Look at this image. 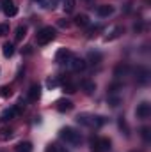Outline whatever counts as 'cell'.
Segmentation results:
<instances>
[{
  "label": "cell",
  "mask_w": 151,
  "mask_h": 152,
  "mask_svg": "<svg viewBox=\"0 0 151 152\" xmlns=\"http://www.w3.org/2000/svg\"><path fill=\"white\" fill-rule=\"evenodd\" d=\"M137 80H139V83H146V81H148V71H146V69H139Z\"/></svg>",
  "instance_id": "obj_20"
},
{
  "label": "cell",
  "mask_w": 151,
  "mask_h": 152,
  "mask_svg": "<svg viewBox=\"0 0 151 152\" xmlns=\"http://www.w3.org/2000/svg\"><path fill=\"white\" fill-rule=\"evenodd\" d=\"M27 36V27L25 25H20L18 28H16V34H14V39L16 41H21V39Z\"/></svg>",
  "instance_id": "obj_13"
},
{
  "label": "cell",
  "mask_w": 151,
  "mask_h": 152,
  "mask_svg": "<svg viewBox=\"0 0 151 152\" xmlns=\"http://www.w3.org/2000/svg\"><path fill=\"white\" fill-rule=\"evenodd\" d=\"M53 39H55V28H52V27L41 28V30L38 32V36H36V41H38L39 46H44V44L52 42Z\"/></svg>",
  "instance_id": "obj_2"
},
{
  "label": "cell",
  "mask_w": 151,
  "mask_h": 152,
  "mask_svg": "<svg viewBox=\"0 0 151 152\" xmlns=\"http://www.w3.org/2000/svg\"><path fill=\"white\" fill-rule=\"evenodd\" d=\"M55 85H57L55 80H48V87H55Z\"/></svg>",
  "instance_id": "obj_29"
},
{
  "label": "cell",
  "mask_w": 151,
  "mask_h": 152,
  "mask_svg": "<svg viewBox=\"0 0 151 152\" xmlns=\"http://www.w3.org/2000/svg\"><path fill=\"white\" fill-rule=\"evenodd\" d=\"M2 2H7V0H2Z\"/></svg>",
  "instance_id": "obj_30"
},
{
  "label": "cell",
  "mask_w": 151,
  "mask_h": 152,
  "mask_svg": "<svg viewBox=\"0 0 151 152\" xmlns=\"http://www.w3.org/2000/svg\"><path fill=\"white\" fill-rule=\"evenodd\" d=\"M16 152H32V145L29 142H23L16 147Z\"/></svg>",
  "instance_id": "obj_19"
},
{
  "label": "cell",
  "mask_w": 151,
  "mask_h": 152,
  "mask_svg": "<svg viewBox=\"0 0 151 152\" xmlns=\"http://www.w3.org/2000/svg\"><path fill=\"white\" fill-rule=\"evenodd\" d=\"M112 12H114V5H110V4H103V5L96 7V14L100 18H109Z\"/></svg>",
  "instance_id": "obj_7"
},
{
  "label": "cell",
  "mask_w": 151,
  "mask_h": 152,
  "mask_svg": "<svg viewBox=\"0 0 151 152\" xmlns=\"http://www.w3.org/2000/svg\"><path fill=\"white\" fill-rule=\"evenodd\" d=\"M75 23L78 27H87V25H89V18H87L85 14H78L75 18Z\"/></svg>",
  "instance_id": "obj_17"
},
{
  "label": "cell",
  "mask_w": 151,
  "mask_h": 152,
  "mask_svg": "<svg viewBox=\"0 0 151 152\" xmlns=\"http://www.w3.org/2000/svg\"><path fill=\"white\" fill-rule=\"evenodd\" d=\"M62 9L66 12H73L75 11V0H62Z\"/></svg>",
  "instance_id": "obj_18"
},
{
  "label": "cell",
  "mask_w": 151,
  "mask_h": 152,
  "mask_svg": "<svg viewBox=\"0 0 151 152\" xmlns=\"http://www.w3.org/2000/svg\"><path fill=\"white\" fill-rule=\"evenodd\" d=\"M109 104H110V106H119V104H121V97L115 96V94H110V96H109Z\"/></svg>",
  "instance_id": "obj_22"
},
{
  "label": "cell",
  "mask_w": 151,
  "mask_h": 152,
  "mask_svg": "<svg viewBox=\"0 0 151 152\" xmlns=\"http://www.w3.org/2000/svg\"><path fill=\"white\" fill-rule=\"evenodd\" d=\"M119 127H121V129H124V134H128V126H126V122H124V118H123V117L119 118Z\"/></svg>",
  "instance_id": "obj_26"
},
{
  "label": "cell",
  "mask_w": 151,
  "mask_h": 152,
  "mask_svg": "<svg viewBox=\"0 0 151 152\" xmlns=\"http://www.w3.org/2000/svg\"><path fill=\"white\" fill-rule=\"evenodd\" d=\"M68 66H70L73 71H76V73H78V71H84V69H85L87 62H85L84 58H80V57H73V58L70 60V64H68Z\"/></svg>",
  "instance_id": "obj_6"
},
{
  "label": "cell",
  "mask_w": 151,
  "mask_h": 152,
  "mask_svg": "<svg viewBox=\"0 0 151 152\" xmlns=\"http://www.w3.org/2000/svg\"><path fill=\"white\" fill-rule=\"evenodd\" d=\"M64 92H68V94H73V92H76V85H75V83L66 81V83H64Z\"/></svg>",
  "instance_id": "obj_23"
},
{
  "label": "cell",
  "mask_w": 151,
  "mask_h": 152,
  "mask_svg": "<svg viewBox=\"0 0 151 152\" xmlns=\"http://www.w3.org/2000/svg\"><path fill=\"white\" fill-rule=\"evenodd\" d=\"M141 134H142V138H144V140H146V142H150V129H148V127H142V129H141Z\"/></svg>",
  "instance_id": "obj_24"
},
{
  "label": "cell",
  "mask_w": 151,
  "mask_h": 152,
  "mask_svg": "<svg viewBox=\"0 0 151 152\" xmlns=\"http://www.w3.org/2000/svg\"><path fill=\"white\" fill-rule=\"evenodd\" d=\"M55 108L59 110V112H71L73 110V103L70 101V99H59L57 103H55Z\"/></svg>",
  "instance_id": "obj_9"
},
{
  "label": "cell",
  "mask_w": 151,
  "mask_h": 152,
  "mask_svg": "<svg viewBox=\"0 0 151 152\" xmlns=\"http://www.w3.org/2000/svg\"><path fill=\"white\" fill-rule=\"evenodd\" d=\"M82 88L85 90V94H93L96 90V85L94 81H82Z\"/></svg>",
  "instance_id": "obj_15"
},
{
  "label": "cell",
  "mask_w": 151,
  "mask_h": 152,
  "mask_svg": "<svg viewBox=\"0 0 151 152\" xmlns=\"http://www.w3.org/2000/svg\"><path fill=\"white\" fill-rule=\"evenodd\" d=\"M123 32H124V28H123V27H114L112 32H110V34H109V36L105 37V41L109 42V41H114V39L121 37V34H123Z\"/></svg>",
  "instance_id": "obj_10"
},
{
  "label": "cell",
  "mask_w": 151,
  "mask_h": 152,
  "mask_svg": "<svg viewBox=\"0 0 151 152\" xmlns=\"http://www.w3.org/2000/svg\"><path fill=\"white\" fill-rule=\"evenodd\" d=\"M61 138L66 142V143H70V145H73V147H76V145H80L82 143V134L76 131L75 127H64V129H61Z\"/></svg>",
  "instance_id": "obj_1"
},
{
  "label": "cell",
  "mask_w": 151,
  "mask_h": 152,
  "mask_svg": "<svg viewBox=\"0 0 151 152\" xmlns=\"http://www.w3.org/2000/svg\"><path fill=\"white\" fill-rule=\"evenodd\" d=\"M73 58V53L70 51V50H66V48H61L59 51H57V55H55V62L57 64H70V60Z\"/></svg>",
  "instance_id": "obj_3"
},
{
  "label": "cell",
  "mask_w": 151,
  "mask_h": 152,
  "mask_svg": "<svg viewBox=\"0 0 151 152\" xmlns=\"http://www.w3.org/2000/svg\"><path fill=\"white\" fill-rule=\"evenodd\" d=\"M110 151V140L109 138H100L93 142V152H109Z\"/></svg>",
  "instance_id": "obj_4"
},
{
  "label": "cell",
  "mask_w": 151,
  "mask_h": 152,
  "mask_svg": "<svg viewBox=\"0 0 151 152\" xmlns=\"http://www.w3.org/2000/svg\"><path fill=\"white\" fill-rule=\"evenodd\" d=\"M16 113H18V110H16V108H7V110H4V112H2V118H4V120H11Z\"/></svg>",
  "instance_id": "obj_16"
},
{
  "label": "cell",
  "mask_w": 151,
  "mask_h": 152,
  "mask_svg": "<svg viewBox=\"0 0 151 152\" xmlns=\"http://www.w3.org/2000/svg\"><path fill=\"white\" fill-rule=\"evenodd\" d=\"M61 149L57 147V145H48V149H46V152H59Z\"/></svg>",
  "instance_id": "obj_27"
},
{
  "label": "cell",
  "mask_w": 151,
  "mask_h": 152,
  "mask_svg": "<svg viewBox=\"0 0 151 152\" xmlns=\"http://www.w3.org/2000/svg\"><path fill=\"white\" fill-rule=\"evenodd\" d=\"M2 51H4V57H13L14 55V44L13 42H4V46H2Z\"/></svg>",
  "instance_id": "obj_12"
},
{
  "label": "cell",
  "mask_w": 151,
  "mask_h": 152,
  "mask_svg": "<svg viewBox=\"0 0 151 152\" xmlns=\"http://www.w3.org/2000/svg\"><path fill=\"white\" fill-rule=\"evenodd\" d=\"M11 94H13V90H11L9 85H2L0 87V96L2 97H11Z\"/></svg>",
  "instance_id": "obj_21"
},
{
  "label": "cell",
  "mask_w": 151,
  "mask_h": 152,
  "mask_svg": "<svg viewBox=\"0 0 151 152\" xmlns=\"http://www.w3.org/2000/svg\"><path fill=\"white\" fill-rule=\"evenodd\" d=\"M87 60H89L91 64H100V62H101V55H100L98 51H91V53L87 55Z\"/></svg>",
  "instance_id": "obj_14"
},
{
  "label": "cell",
  "mask_w": 151,
  "mask_h": 152,
  "mask_svg": "<svg viewBox=\"0 0 151 152\" xmlns=\"http://www.w3.org/2000/svg\"><path fill=\"white\" fill-rule=\"evenodd\" d=\"M59 27H70V23L64 21V20H61V21H59Z\"/></svg>",
  "instance_id": "obj_28"
},
{
  "label": "cell",
  "mask_w": 151,
  "mask_h": 152,
  "mask_svg": "<svg viewBox=\"0 0 151 152\" xmlns=\"http://www.w3.org/2000/svg\"><path fill=\"white\" fill-rule=\"evenodd\" d=\"M7 34H9V25L2 23L0 25V36H7Z\"/></svg>",
  "instance_id": "obj_25"
},
{
  "label": "cell",
  "mask_w": 151,
  "mask_h": 152,
  "mask_svg": "<svg viewBox=\"0 0 151 152\" xmlns=\"http://www.w3.org/2000/svg\"><path fill=\"white\" fill-rule=\"evenodd\" d=\"M39 96H41V88H39V85H32L30 90H29V101H38Z\"/></svg>",
  "instance_id": "obj_11"
},
{
  "label": "cell",
  "mask_w": 151,
  "mask_h": 152,
  "mask_svg": "<svg viewBox=\"0 0 151 152\" xmlns=\"http://www.w3.org/2000/svg\"><path fill=\"white\" fill-rule=\"evenodd\" d=\"M2 9H4V12H5V16H16V14H18V7H16L11 0L2 2Z\"/></svg>",
  "instance_id": "obj_8"
},
{
  "label": "cell",
  "mask_w": 151,
  "mask_h": 152,
  "mask_svg": "<svg viewBox=\"0 0 151 152\" xmlns=\"http://www.w3.org/2000/svg\"><path fill=\"white\" fill-rule=\"evenodd\" d=\"M135 115H137L139 118H148V117L151 115L150 103H141V104L137 106V110H135Z\"/></svg>",
  "instance_id": "obj_5"
},
{
  "label": "cell",
  "mask_w": 151,
  "mask_h": 152,
  "mask_svg": "<svg viewBox=\"0 0 151 152\" xmlns=\"http://www.w3.org/2000/svg\"><path fill=\"white\" fill-rule=\"evenodd\" d=\"M39 2H43V0H39Z\"/></svg>",
  "instance_id": "obj_31"
}]
</instances>
